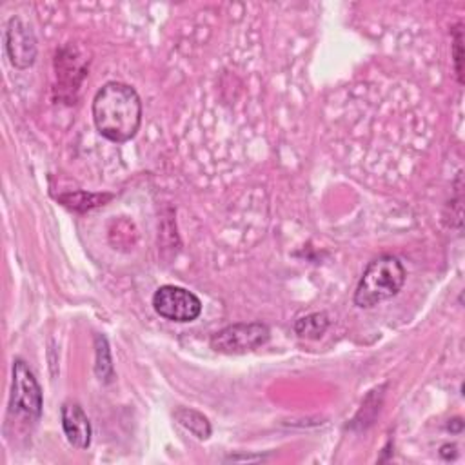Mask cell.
Wrapping results in <instances>:
<instances>
[{
  "label": "cell",
  "instance_id": "cell-1",
  "mask_svg": "<svg viewBox=\"0 0 465 465\" xmlns=\"http://www.w3.org/2000/svg\"><path fill=\"white\" fill-rule=\"evenodd\" d=\"M93 120L104 138L116 143L131 140L142 122V102L136 89L124 82L104 84L93 98Z\"/></svg>",
  "mask_w": 465,
  "mask_h": 465
},
{
  "label": "cell",
  "instance_id": "cell-2",
  "mask_svg": "<svg viewBox=\"0 0 465 465\" xmlns=\"http://www.w3.org/2000/svg\"><path fill=\"white\" fill-rule=\"evenodd\" d=\"M405 283V267L396 256L383 254L372 260L363 271L356 291L354 303L371 309L400 292Z\"/></svg>",
  "mask_w": 465,
  "mask_h": 465
},
{
  "label": "cell",
  "instance_id": "cell-3",
  "mask_svg": "<svg viewBox=\"0 0 465 465\" xmlns=\"http://www.w3.org/2000/svg\"><path fill=\"white\" fill-rule=\"evenodd\" d=\"M9 407L29 420H38L42 414V389L24 360L13 361V383Z\"/></svg>",
  "mask_w": 465,
  "mask_h": 465
},
{
  "label": "cell",
  "instance_id": "cell-4",
  "mask_svg": "<svg viewBox=\"0 0 465 465\" xmlns=\"http://www.w3.org/2000/svg\"><path fill=\"white\" fill-rule=\"evenodd\" d=\"M153 307L162 318L180 323L193 322L202 312L200 298L194 292L176 285L158 287L153 294Z\"/></svg>",
  "mask_w": 465,
  "mask_h": 465
},
{
  "label": "cell",
  "instance_id": "cell-5",
  "mask_svg": "<svg viewBox=\"0 0 465 465\" xmlns=\"http://www.w3.org/2000/svg\"><path fill=\"white\" fill-rule=\"evenodd\" d=\"M269 340L267 325L260 322L234 323L211 338V347L225 354H240L263 345Z\"/></svg>",
  "mask_w": 465,
  "mask_h": 465
},
{
  "label": "cell",
  "instance_id": "cell-6",
  "mask_svg": "<svg viewBox=\"0 0 465 465\" xmlns=\"http://www.w3.org/2000/svg\"><path fill=\"white\" fill-rule=\"evenodd\" d=\"M5 53L9 62L18 69H27L36 58V40L27 24L18 16H11L5 25Z\"/></svg>",
  "mask_w": 465,
  "mask_h": 465
},
{
  "label": "cell",
  "instance_id": "cell-7",
  "mask_svg": "<svg viewBox=\"0 0 465 465\" xmlns=\"http://www.w3.org/2000/svg\"><path fill=\"white\" fill-rule=\"evenodd\" d=\"M60 414L67 441L76 449H87L91 445V423L82 407L74 401H65Z\"/></svg>",
  "mask_w": 465,
  "mask_h": 465
},
{
  "label": "cell",
  "instance_id": "cell-8",
  "mask_svg": "<svg viewBox=\"0 0 465 465\" xmlns=\"http://www.w3.org/2000/svg\"><path fill=\"white\" fill-rule=\"evenodd\" d=\"M174 418L178 420L180 425H183L185 429H189L194 436H198L200 440H205L209 438L211 434V425L207 421V418L203 414H200L198 411H193V409H178L174 412Z\"/></svg>",
  "mask_w": 465,
  "mask_h": 465
},
{
  "label": "cell",
  "instance_id": "cell-9",
  "mask_svg": "<svg viewBox=\"0 0 465 465\" xmlns=\"http://www.w3.org/2000/svg\"><path fill=\"white\" fill-rule=\"evenodd\" d=\"M327 327H329V318H327L325 312L307 314V316L296 320V323H294L296 334L305 336V338H312V340L320 338L325 332Z\"/></svg>",
  "mask_w": 465,
  "mask_h": 465
},
{
  "label": "cell",
  "instance_id": "cell-10",
  "mask_svg": "<svg viewBox=\"0 0 465 465\" xmlns=\"http://www.w3.org/2000/svg\"><path fill=\"white\" fill-rule=\"evenodd\" d=\"M94 343H96V374L102 381L109 383L113 380V363H111V352H109V345L107 340L100 334L94 336Z\"/></svg>",
  "mask_w": 465,
  "mask_h": 465
},
{
  "label": "cell",
  "instance_id": "cell-11",
  "mask_svg": "<svg viewBox=\"0 0 465 465\" xmlns=\"http://www.w3.org/2000/svg\"><path fill=\"white\" fill-rule=\"evenodd\" d=\"M454 60H456V73H458V80L463 82L461 78V60H463V53H461V25H456V31H454Z\"/></svg>",
  "mask_w": 465,
  "mask_h": 465
}]
</instances>
